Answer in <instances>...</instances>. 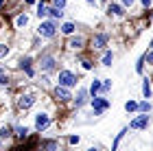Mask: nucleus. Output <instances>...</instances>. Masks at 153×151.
Segmentation results:
<instances>
[{
	"label": "nucleus",
	"instance_id": "f257e3e1",
	"mask_svg": "<svg viewBox=\"0 0 153 151\" xmlns=\"http://www.w3.org/2000/svg\"><path fill=\"white\" fill-rule=\"evenodd\" d=\"M59 83L66 86V88H70V86L76 83V77H74L72 72H68V70H61V72H59Z\"/></svg>",
	"mask_w": 153,
	"mask_h": 151
},
{
	"label": "nucleus",
	"instance_id": "f03ea898",
	"mask_svg": "<svg viewBox=\"0 0 153 151\" xmlns=\"http://www.w3.org/2000/svg\"><path fill=\"white\" fill-rule=\"evenodd\" d=\"M55 29H57V26H55L53 22H42V24H39V35L53 37V35H55Z\"/></svg>",
	"mask_w": 153,
	"mask_h": 151
},
{
	"label": "nucleus",
	"instance_id": "7ed1b4c3",
	"mask_svg": "<svg viewBox=\"0 0 153 151\" xmlns=\"http://www.w3.org/2000/svg\"><path fill=\"white\" fill-rule=\"evenodd\" d=\"M55 97H57L59 101H68L70 99V92L66 90V86H57L55 88Z\"/></svg>",
	"mask_w": 153,
	"mask_h": 151
},
{
	"label": "nucleus",
	"instance_id": "20e7f679",
	"mask_svg": "<svg viewBox=\"0 0 153 151\" xmlns=\"http://www.w3.org/2000/svg\"><path fill=\"white\" fill-rule=\"evenodd\" d=\"M33 103H35V99H33L31 94H26V97H20V101H18V107H20V109H26V107H31Z\"/></svg>",
	"mask_w": 153,
	"mask_h": 151
},
{
	"label": "nucleus",
	"instance_id": "39448f33",
	"mask_svg": "<svg viewBox=\"0 0 153 151\" xmlns=\"http://www.w3.org/2000/svg\"><path fill=\"white\" fill-rule=\"evenodd\" d=\"M92 105H94V112H96V114H101L103 109H107L109 103H107L105 99H94V101H92Z\"/></svg>",
	"mask_w": 153,
	"mask_h": 151
},
{
	"label": "nucleus",
	"instance_id": "423d86ee",
	"mask_svg": "<svg viewBox=\"0 0 153 151\" xmlns=\"http://www.w3.org/2000/svg\"><path fill=\"white\" fill-rule=\"evenodd\" d=\"M105 44H107V35H103V33L92 37V46H94V48H103Z\"/></svg>",
	"mask_w": 153,
	"mask_h": 151
},
{
	"label": "nucleus",
	"instance_id": "0eeeda50",
	"mask_svg": "<svg viewBox=\"0 0 153 151\" xmlns=\"http://www.w3.org/2000/svg\"><path fill=\"white\" fill-rule=\"evenodd\" d=\"M147 125H149V116H138V118L131 123V127H134V129H142Z\"/></svg>",
	"mask_w": 153,
	"mask_h": 151
},
{
	"label": "nucleus",
	"instance_id": "6e6552de",
	"mask_svg": "<svg viewBox=\"0 0 153 151\" xmlns=\"http://www.w3.org/2000/svg\"><path fill=\"white\" fill-rule=\"evenodd\" d=\"M46 125H48V116H46V114H37V118H35V127L42 132V129H44Z\"/></svg>",
	"mask_w": 153,
	"mask_h": 151
},
{
	"label": "nucleus",
	"instance_id": "1a4fd4ad",
	"mask_svg": "<svg viewBox=\"0 0 153 151\" xmlns=\"http://www.w3.org/2000/svg\"><path fill=\"white\" fill-rule=\"evenodd\" d=\"M42 68H44V70H53V68H55V59L48 57V55L42 57Z\"/></svg>",
	"mask_w": 153,
	"mask_h": 151
},
{
	"label": "nucleus",
	"instance_id": "9d476101",
	"mask_svg": "<svg viewBox=\"0 0 153 151\" xmlns=\"http://www.w3.org/2000/svg\"><path fill=\"white\" fill-rule=\"evenodd\" d=\"M20 68H24V70H26V74L31 77V74H33V70H31V57H24L22 61H20Z\"/></svg>",
	"mask_w": 153,
	"mask_h": 151
},
{
	"label": "nucleus",
	"instance_id": "9b49d317",
	"mask_svg": "<svg viewBox=\"0 0 153 151\" xmlns=\"http://www.w3.org/2000/svg\"><path fill=\"white\" fill-rule=\"evenodd\" d=\"M85 97H88V92H85V90H79V94H76V99H74L76 107H81L83 103H85Z\"/></svg>",
	"mask_w": 153,
	"mask_h": 151
},
{
	"label": "nucleus",
	"instance_id": "f8f14e48",
	"mask_svg": "<svg viewBox=\"0 0 153 151\" xmlns=\"http://www.w3.org/2000/svg\"><path fill=\"white\" fill-rule=\"evenodd\" d=\"M83 46V37H72L70 39V48H81Z\"/></svg>",
	"mask_w": 153,
	"mask_h": 151
},
{
	"label": "nucleus",
	"instance_id": "ddd939ff",
	"mask_svg": "<svg viewBox=\"0 0 153 151\" xmlns=\"http://www.w3.org/2000/svg\"><path fill=\"white\" fill-rule=\"evenodd\" d=\"M61 31H64L66 35H70V33H74V24L72 22H66L64 26H61Z\"/></svg>",
	"mask_w": 153,
	"mask_h": 151
},
{
	"label": "nucleus",
	"instance_id": "4468645a",
	"mask_svg": "<svg viewBox=\"0 0 153 151\" xmlns=\"http://www.w3.org/2000/svg\"><path fill=\"white\" fill-rule=\"evenodd\" d=\"M109 13H114V16H123V7H118V4H109Z\"/></svg>",
	"mask_w": 153,
	"mask_h": 151
},
{
	"label": "nucleus",
	"instance_id": "2eb2a0df",
	"mask_svg": "<svg viewBox=\"0 0 153 151\" xmlns=\"http://www.w3.org/2000/svg\"><path fill=\"white\" fill-rule=\"evenodd\" d=\"M46 13H48V9H46V4H44V2H39V7H37V16H39V18H44Z\"/></svg>",
	"mask_w": 153,
	"mask_h": 151
},
{
	"label": "nucleus",
	"instance_id": "dca6fc26",
	"mask_svg": "<svg viewBox=\"0 0 153 151\" xmlns=\"http://www.w3.org/2000/svg\"><path fill=\"white\" fill-rule=\"evenodd\" d=\"M51 16H53V18H61V16H64V11H61L59 7H53V9H51Z\"/></svg>",
	"mask_w": 153,
	"mask_h": 151
},
{
	"label": "nucleus",
	"instance_id": "f3484780",
	"mask_svg": "<svg viewBox=\"0 0 153 151\" xmlns=\"http://www.w3.org/2000/svg\"><path fill=\"white\" fill-rule=\"evenodd\" d=\"M142 92H144V97H151V86H149V81H144V83H142Z\"/></svg>",
	"mask_w": 153,
	"mask_h": 151
},
{
	"label": "nucleus",
	"instance_id": "a211bd4d",
	"mask_svg": "<svg viewBox=\"0 0 153 151\" xmlns=\"http://www.w3.org/2000/svg\"><path fill=\"white\" fill-rule=\"evenodd\" d=\"M11 136V127H2L0 129V138H9Z\"/></svg>",
	"mask_w": 153,
	"mask_h": 151
},
{
	"label": "nucleus",
	"instance_id": "6ab92c4d",
	"mask_svg": "<svg viewBox=\"0 0 153 151\" xmlns=\"http://www.w3.org/2000/svg\"><path fill=\"white\" fill-rule=\"evenodd\" d=\"M125 109H127V112H134V109H138V103H134V101H129L127 105H125Z\"/></svg>",
	"mask_w": 153,
	"mask_h": 151
},
{
	"label": "nucleus",
	"instance_id": "aec40b11",
	"mask_svg": "<svg viewBox=\"0 0 153 151\" xmlns=\"http://www.w3.org/2000/svg\"><path fill=\"white\" fill-rule=\"evenodd\" d=\"M103 64H105V66L112 64V53H105V55H103Z\"/></svg>",
	"mask_w": 153,
	"mask_h": 151
},
{
	"label": "nucleus",
	"instance_id": "412c9836",
	"mask_svg": "<svg viewBox=\"0 0 153 151\" xmlns=\"http://www.w3.org/2000/svg\"><path fill=\"white\" fill-rule=\"evenodd\" d=\"M26 134H29V129H26V127H20L18 129V138H26Z\"/></svg>",
	"mask_w": 153,
	"mask_h": 151
},
{
	"label": "nucleus",
	"instance_id": "4be33fe9",
	"mask_svg": "<svg viewBox=\"0 0 153 151\" xmlns=\"http://www.w3.org/2000/svg\"><path fill=\"white\" fill-rule=\"evenodd\" d=\"M99 90H101V83H99V81H94V83H92V88H90V92H92V94H96Z\"/></svg>",
	"mask_w": 153,
	"mask_h": 151
},
{
	"label": "nucleus",
	"instance_id": "5701e85b",
	"mask_svg": "<svg viewBox=\"0 0 153 151\" xmlns=\"http://www.w3.org/2000/svg\"><path fill=\"white\" fill-rule=\"evenodd\" d=\"M26 22H29V18H26V16H20L18 18V26H26Z\"/></svg>",
	"mask_w": 153,
	"mask_h": 151
},
{
	"label": "nucleus",
	"instance_id": "b1692460",
	"mask_svg": "<svg viewBox=\"0 0 153 151\" xmlns=\"http://www.w3.org/2000/svg\"><path fill=\"white\" fill-rule=\"evenodd\" d=\"M138 107H140V112H144V114H147L149 109H151V105H149V103H140V105H138Z\"/></svg>",
	"mask_w": 153,
	"mask_h": 151
},
{
	"label": "nucleus",
	"instance_id": "393cba45",
	"mask_svg": "<svg viewBox=\"0 0 153 151\" xmlns=\"http://www.w3.org/2000/svg\"><path fill=\"white\" fill-rule=\"evenodd\" d=\"M7 53H9V48H7V46L4 44H0V57H4V55Z\"/></svg>",
	"mask_w": 153,
	"mask_h": 151
},
{
	"label": "nucleus",
	"instance_id": "a878e982",
	"mask_svg": "<svg viewBox=\"0 0 153 151\" xmlns=\"http://www.w3.org/2000/svg\"><path fill=\"white\" fill-rule=\"evenodd\" d=\"M55 7H59V9H64V4H66V0H53Z\"/></svg>",
	"mask_w": 153,
	"mask_h": 151
},
{
	"label": "nucleus",
	"instance_id": "bb28decb",
	"mask_svg": "<svg viewBox=\"0 0 153 151\" xmlns=\"http://www.w3.org/2000/svg\"><path fill=\"white\" fill-rule=\"evenodd\" d=\"M144 59H147L149 64H153V48H151V53H149V55H147V57H144Z\"/></svg>",
	"mask_w": 153,
	"mask_h": 151
},
{
	"label": "nucleus",
	"instance_id": "cd10ccee",
	"mask_svg": "<svg viewBox=\"0 0 153 151\" xmlns=\"http://www.w3.org/2000/svg\"><path fill=\"white\" fill-rule=\"evenodd\" d=\"M79 142V136H70V145H76Z\"/></svg>",
	"mask_w": 153,
	"mask_h": 151
},
{
	"label": "nucleus",
	"instance_id": "c85d7f7f",
	"mask_svg": "<svg viewBox=\"0 0 153 151\" xmlns=\"http://www.w3.org/2000/svg\"><path fill=\"white\" fill-rule=\"evenodd\" d=\"M7 83V77H4V74H0V86H4Z\"/></svg>",
	"mask_w": 153,
	"mask_h": 151
},
{
	"label": "nucleus",
	"instance_id": "c756f323",
	"mask_svg": "<svg viewBox=\"0 0 153 151\" xmlns=\"http://www.w3.org/2000/svg\"><path fill=\"white\" fill-rule=\"evenodd\" d=\"M123 2H125V7H131V4H134V0H123Z\"/></svg>",
	"mask_w": 153,
	"mask_h": 151
},
{
	"label": "nucleus",
	"instance_id": "7c9ffc66",
	"mask_svg": "<svg viewBox=\"0 0 153 151\" xmlns=\"http://www.w3.org/2000/svg\"><path fill=\"white\" fill-rule=\"evenodd\" d=\"M142 4H144V7H149V4H151V0H142Z\"/></svg>",
	"mask_w": 153,
	"mask_h": 151
},
{
	"label": "nucleus",
	"instance_id": "2f4dec72",
	"mask_svg": "<svg viewBox=\"0 0 153 151\" xmlns=\"http://www.w3.org/2000/svg\"><path fill=\"white\" fill-rule=\"evenodd\" d=\"M151 48H153V39H151Z\"/></svg>",
	"mask_w": 153,
	"mask_h": 151
},
{
	"label": "nucleus",
	"instance_id": "473e14b6",
	"mask_svg": "<svg viewBox=\"0 0 153 151\" xmlns=\"http://www.w3.org/2000/svg\"><path fill=\"white\" fill-rule=\"evenodd\" d=\"M88 2H94V0H88Z\"/></svg>",
	"mask_w": 153,
	"mask_h": 151
}]
</instances>
